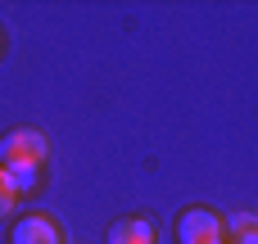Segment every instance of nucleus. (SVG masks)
<instances>
[{
    "instance_id": "nucleus-8",
    "label": "nucleus",
    "mask_w": 258,
    "mask_h": 244,
    "mask_svg": "<svg viewBox=\"0 0 258 244\" xmlns=\"http://www.w3.org/2000/svg\"><path fill=\"white\" fill-rule=\"evenodd\" d=\"M0 50H5V32H0Z\"/></svg>"
},
{
    "instance_id": "nucleus-3",
    "label": "nucleus",
    "mask_w": 258,
    "mask_h": 244,
    "mask_svg": "<svg viewBox=\"0 0 258 244\" xmlns=\"http://www.w3.org/2000/svg\"><path fill=\"white\" fill-rule=\"evenodd\" d=\"M9 244H63V231H59L54 217H45V213H27V217L14 226Z\"/></svg>"
},
{
    "instance_id": "nucleus-7",
    "label": "nucleus",
    "mask_w": 258,
    "mask_h": 244,
    "mask_svg": "<svg viewBox=\"0 0 258 244\" xmlns=\"http://www.w3.org/2000/svg\"><path fill=\"white\" fill-rule=\"evenodd\" d=\"M236 244H258V226H254V231H245V235H236Z\"/></svg>"
},
{
    "instance_id": "nucleus-1",
    "label": "nucleus",
    "mask_w": 258,
    "mask_h": 244,
    "mask_svg": "<svg viewBox=\"0 0 258 244\" xmlns=\"http://www.w3.org/2000/svg\"><path fill=\"white\" fill-rule=\"evenodd\" d=\"M50 163V140L36 127H14L0 136V168L18 181V190L27 195L41 177V168Z\"/></svg>"
},
{
    "instance_id": "nucleus-5",
    "label": "nucleus",
    "mask_w": 258,
    "mask_h": 244,
    "mask_svg": "<svg viewBox=\"0 0 258 244\" xmlns=\"http://www.w3.org/2000/svg\"><path fill=\"white\" fill-rule=\"evenodd\" d=\"M18 199H23V190H18V181H14V177H9V172L0 168V222H5V217H9V213L18 208Z\"/></svg>"
},
{
    "instance_id": "nucleus-2",
    "label": "nucleus",
    "mask_w": 258,
    "mask_h": 244,
    "mask_svg": "<svg viewBox=\"0 0 258 244\" xmlns=\"http://www.w3.org/2000/svg\"><path fill=\"white\" fill-rule=\"evenodd\" d=\"M177 244H227V222L213 208H186L177 217Z\"/></svg>"
},
{
    "instance_id": "nucleus-6",
    "label": "nucleus",
    "mask_w": 258,
    "mask_h": 244,
    "mask_svg": "<svg viewBox=\"0 0 258 244\" xmlns=\"http://www.w3.org/2000/svg\"><path fill=\"white\" fill-rule=\"evenodd\" d=\"M254 226H258L254 213H236V217L227 222V235H245V231H254Z\"/></svg>"
},
{
    "instance_id": "nucleus-4",
    "label": "nucleus",
    "mask_w": 258,
    "mask_h": 244,
    "mask_svg": "<svg viewBox=\"0 0 258 244\" xmlns=\"http://www.w3.org/2000/svg\"><path fill=\"white\" fill-rule=\"evenodd\" d=\"M109 244H159V231L145 217H122L109 226Z\"/></svg>"
}]
</instances>
